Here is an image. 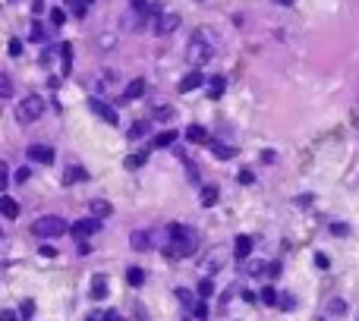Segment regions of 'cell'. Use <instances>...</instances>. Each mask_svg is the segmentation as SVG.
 Wrapping results in <instances>:
<instances>
[{
  "mask_svg": "<svg viewBox=\"0 0 359 321\" xmlns=\"http://www.w3.org/2000/svg\"><path fill=\"white\" fill-rule=\"evenodd\" d=\"M214 57V38L208 32H193V38L186 44V63L189 66H205L208 60Z\"/></svg>",
  "mask_w": 359,
  "mask_h": 321,
  "instance_id": "cell-1",
  "label": "cell"
},
{
  "mask_svg": "<svg viewBox=\"0 0 359 321\" xmlns=\"http://www.w3.org/2000/svg\"><path fill=\"white\" fill-rule=\"evenodd\" d=\"M170 255H180V258H189V255H196V249H199V236L183 227V224H170Z\"/></svg>",
  "mask_w": 359,
  "mask_h": 321,
  "instance_id": "cell-2",
  "label": "cell"
},
{
  "mask_svg": "<svg viewBox=\"0 0 359 321\" xmlns=\"http://www.w3.org/2000/svg\"><path fill=\"white\" fill-rule=\"evenodd\" d=\"M35 236H44V240H57V236H63L69 230V224L63 218H57V214H47V218H38L35 221Z\"/></svg>",
  "mask_w": 359,
  "mask_h": 321,
  "instance_id": "cell-3",
  "label": "cell"
},
{
  "mask_svg": "<svg viewBox=\"0 0 359 321\" xmlns=\"http://www.w3.org/2000/svg\"><path fill=\"white\" fill-rule=\"evenodd\" d=\"M41 114H44V101L38 98V94H29V98L19 101V107H16V120L19 123H35Z\"/></svg>",
  "mask_w": 359,
  "mask_h": 321,
  "instance_id": "cell-4",
  "label": "cell"
},
{
  "mask_svg": "<svg viewBox=\"0 0 359 321\" xmlns=\"http://www.w3.org/2000/svg\"><path fill=\"white\" fill-rule=\"evenodd\" d=\"M98 230H101V221L98 218H82V221H76L73 227H69V233H73L76 240H85V236L98 233Z\"/></svg>",
  "mask_w": 359,
  "mask_h": 321,
  "instance_id": "cell-5",
  "label": "cell"
},
{
  "mask_svg": "<svg viewBox=\"0 0 359 321\" xmlns=\"http://www.w3.org/2000/svg\"><path fill=\"white\" fill-rule=\"evenodd\" d=\"M180 26V16L176 13H161L158 19L151 22V29H154V35H170L173 29Z\"/></svg>",
  "mask_w": 359,
  "mask_h": 321,
  "instance_id": "cell-6",
  "label": "cell"
},
{
  "mask_svg": "<svg viewBox=\"0 0 359 321\" xmlns=\"http://www.w3.org/2000/svg\"><path fill=\"white\" fill-rule=\"evenodd\" d=\"M92 111L98 114L104 123H111V126H117V123H120V120H117V111H114L111 104H104L101 98H92Z\"/></svg>",
  "mask_w": 359,
  "mask_h": 321,
  "instance_id": "cell-7",
  "label": "cell"
},
{
  "mask_svg": "<svg viewBox=\"0 0 359 321\" xmlns=\"http://www.w3.org/2000/svg\"><path fill=\"white\" fill-rule=\"evenodd\" d=\"M142 94H145V79H133V82L123 88V98H120V101L129 104V101H139Z\"/></svg>",
  "mask_w": 359,
  "mask_h": 321,
  "instance_id": "cell-8",
  "label": "cell"
},
{
  "mask_svg": "<svg viewBox=\"0 0 359 321\" xmlns=\"http://www.w3.org/2000/svg\"><path fill=\"white\" fill-rule=\"evenodd\" d=\"M29 161H35V164H54V148H47V145H32V148H29Z\"/></svg>",
  "mask_w": 359,
  "mask_h": 321,
  "instance_id": "cell-9",
  "label": "cell"
},
{
  "mask_svg": "<svg viewBox=\"0 0 359 321\" xmlns=\"http://www.w3.org/2000/svg\"><path fill=\"white\" fill-rule=\"evenodd\" d=\"M176 142H180V133H176V129H164V133L154 136L151 148H170V145H176Z\"/></svg>",
  "mask_w": 359,
  "mask_h": 321,
  "instance_id": "cell-10",
  "label": "cell"
},
{
  "mask_svg": "<svg viewBox=\"0 0 359 321\" xmlns=\"http://www.w3.org/2000/svg\"><path fill=\"white\" fill-rule=\"evenodd\" d=\"M202 82H205V76H202V73H186L183 79H180V94H186V91L199 88Z\"/></svg>",
  "mask_w": 359,
  "mask_h": 321,
  "instance_id": "cell-11",
  "label": "cell"
},
{
  "mask_svg": "<svg viewBox=\"0 0 359 321\" xmlns=\"http://www.w3.org/2000/svg\"><path fill=\"white\" fill-rule=\"evenodd\" d=\"M249 252H252V236H236V243H233V255L236 258H249Z\"/></svg>",
  "mask_w": 359,
  "mask_h": 321,
  "instance_id": "cell-12",
  "label": "cell"
},
{
  "mask_svg": "<svg viewBox=\"0 0 359 321\" xmlns=\"http://www.w3.org/2000/svg\"><path fill=\"white\" fill-rule=\"evenodd\" d=\"M186 139L193 142V145H205V142H211V136H208L205 126H189V129H186Z\"/></svg>",
  "mask_w": 359,
  "mask_h": 321,
  "instance_id": "cell-13",
  "label": "cell"
},
{
  "mask_svg": "<svg viewBox=\"0 0 359 321\" xmlns=\"http://www.w3.org/2000/svg\"><path fill=\"white\" fill-rule=\"evenodd\" d=\"M60 73H73V44H60Z\"/></svg>",
  "mask_w": 359,
  "mask_h": 321,
  "instance_id": "cell-14",
  "label": "cell"
},
{
  "mask_svg": "<svg viewBox=\"0 0 359 321\" xmlns=\"http://www.w3.org/2000/svg\"><path fill=\"white\" fill-rule=\"evenodd\" d=\"M0 214H4L7 221H13V218H19V205H16V198H0Z\"/></svg>",
  "mask_w": 359,
  "mask_h": 321,
  "instance_id": "cell-15",
  "label": "cell"
},
{
  "mask_svg": "<svg viewBox=\"0 0 359 321\" xmlns=\"http://www.w3.org/2000/svg\"><path fill=\"white\" fill-rule=\"evenodd\" d=\"M224 88H227V79H224V76H214V79L208 82V98L218 101L221 94H224Z\"/></svg>",
  "mask_w": 359,
  "mask_h": 321,
  "instance_id": "cell-16",
  "label": "cell"
},
{
  "mask_svg": "<svg viewBox=\"0 0 359 321\" xmlns=\"http://www.w3.org/2000/svg\"><path fill=\"white\" fill-rule=\"evenodd\" d=\"M104 293H107V277L95 274L92 277V299H104Z\"/></svg>",
  "mask_w": 359,
  "mask_h": 321,
  "instance_id": "cell-17",
  "label": "cell"
},
{
  "mask_svg": "<svg viewBox=\"0 0 359 321\" xmlns=\"http://www.w3.org/2000/svg\"><path fill=\"white\" fill-rule=\"evenodd\" d=\"M114 208H111V201H104V198H95L92 201V218H98V221H104L107 214H111Z\"/></svg>",
  "mask_w": 359,
  "mask_h": 321,
  "instance_id": "cell-18",
  "label": "cell"
},
{
  "mask_svg": "<svg viewBox=\"0 0 359 321\" xmlns=\"http://www.w3.org/2000/svg\"><path fill=\"white\" fill-rule=\"evenodd\" d=\"M85 170H82V167H76V164H73V167H66V173H63V183L66 186H73V183H82V180H85Z\"/></svg>",
  "mask_w": 359,
  "mask_h": 321,
  "instance_id": "cell-19",
  "label": "cell"
},
{
  "mask_svg": "<svg viewBox=\"0 0 359 321\" xmlns=\"http://www.w3.org/2000/svg\"><path fill=\"white\" fill-rule=\"evenodd\" d=\"M211 151H214V158H221V161H227V158L236 154V148H230L227 142H211Z\"/></svg>",
  "mask_w": 359,
  "mask_h": 321,
  "instance_id": "cell-20",
  "label": "cell"
},
{
  "mask_svg": "<svg viewBox=\"0 0 359 321\" xmlns=\"http://www.w3.org/2000/svg\"><path fill=\"white\" fill-rule=\"evenodd\" d=\"M92 4H95V0H66V7H69V13H73V16H85Z\"/></svg>",
  "mask_w": 359,
  "mask_h": 321,
  "instance_id": "cell-21",
  "label": "cell"
},
{
  "mask_svg": "<svg viewBox=\"0 0 359 321\" xmlns=\"http://www.w3.org/2000/svg\"><path fill=\"white\" fill-rule=\"evenodd\" d=\"M202 205L211 208V205H218V186H202Z\"/></svg>",
  "mask_w": 359,
  "mask_h": 321,
  "instance_id": "cell-22",
  "label": "cell"
},
{
  "mask_svg": "<svg viewBox=\"0 0 359 321\" xmlns=\"http://www.w3.org/2000/svg\"><path fill=\"white\" fill-rule=\"evenodd\" d=\"M145 161H148V151H136V154H129V158L123 161V167H126V170H136V167H142Z\"/></svg>",
  "mask_w": 359,
  "mask_h": 321,
  "instance_id": "cell-23",
  "label": "cell"
},
{
  "mask_svg": "<svg viewBox=\"0 0 359 321\" xmlns=\"http://www.w3.org/2000/svg\"><path fill=\"white\" fill-rule=\"evenodd\" d=\"M176 299H180V305H183L186 312H193V308H196V296L189 293V290H176Z\"/></svg>",
  "mask_w": 359,
  "mask_h": 321,
  "instance_id": "cell-24",
  "label": "cell"
},
{
  "mask_svg": "<svg viewBox=\"0 0 359 321\" xmlns=\"http://www.w3.org/2000/svg\"><path fill=\"white\" fill-rule=\"evenodd\" d=\"M126 280L133 283V287H142V283H145V271H142V268H129L126 271Z\"/></svg>",
  "mask_w": 359,
  "mask_h": 321,
  "instance_id": "cell-25",
  "label": "cell"
},
{
  "mask_svg": "<svg viewBox=\"0 0 359 321\" xmlns=\"http://www.w3.org/2000/svg\"><path fill=\"white\" fill-rule=\"evenodd\" d=\"M10 94H13V79L0 69V98H10Z\"/></svg>",
  "mask_w": 359,
  "mask_h": 321,
  "instance_id": "cell-26",
  "label": "cell"
},
{
  "mask_svg": "<svg viewBox=\"0 0 359 321\" xmlns=\"http://www.w3.org/2000/svg\"><path fill=\"white\" fill-rule=\"evenodd\" d=\"M29 38H32V41H44V38H47V32H44V26H41V22H32V29H29Z\"/></svg>",
  "mask_w": 359,
  "mask_h": 321,
  "instance_id": "cell-27",
  "label": "cell"
},
{
  "mask_svg": "<svg viewBox=\"0 0 359 321\" xmlns=\"http://www.w3.org/2000/svg\"><path fill=\"white\" fill-rule=\"evenodd\" d=\"M211 293H214V283H211V277H202V283H199V296H202V299H208Z\"/></svg>",
  "mask_w": 359,
  "mask_h": 321,
  "instance_id": "cell-28",
  "label": "cell"
},
{
  "mask_svg": "<svg viewBox=\"0 0 359 321\" xmlns=\"http://www.w3.org/2000/svg\"><path fill=\"white\" fill-rule=\"evenodd\" d=\"M261 302H265V305H278V290L265 287V290H261Z\"/></svg>",
  "mask_w": 359,
  "mask_h": 321,
  "instance_id": "cell-29",
  "label": "cell"
},
{
  "mask_svg": "<svg viewBox=\"0 0 359 321\" xmlns=\"http://www.w3.org/2000/svg\"><path fill=\"white\" fill-rule=\"evenodd\" d=\"M145 133H148V123H145V120H139L133 129H129V139H142Z\"/></svg>",
  "mask_w": 359,
  "mask_h": 321,
  "instance_id": "cell-30",
  "label": "cell"
},
{
  "mask_svg": "<svg viewBox=\"0 0 359 321\" xmlns=\"http://www.w3.org/2000/svg\"><path fill=\"white\" fill-rule=\"evenodd\" d=\"M63 19H66V13H63L60 7H54V10H51V26L60 29V26H63Z\"/></svg>",
  "mask_w": 359,
  "mask_h": 321,
  "instance_id": "cell-31",
  "label": "cell"
},
{
  "mask_svg": "<svg viewBox=\"0 0 359 321\" xmlns=\"http://www.w3.org/2000/svg\"><path fill=\"white\" fill-rule=\"evenodd\" d=\"M129 243H133L136 249H148V236L145 233H133V236H129Z\"/></svg>",
  "mask_w": 359,
  "mask_h": 321,
  "instance_id": "cell-32",
  "label": "cell"
},
{
  "mask_svg": "<svg viewBox=\"0 0 359 321\" xmlns=\"http://www.w3.org/2000/svg\"><path fill=\"white\" fill-rule=\"evenodd\" d=\"M173 107H154V120H170Z\"/></svg>",
  "mask_w": 359,
  "mask_h": 321,
  "instance_id": "cell-33",
  "label": "cell"
},
{
  "mask_svg": "<svg viewBox=\"0 0 359 321\" xmlns=\"http://www.w3.org/2000/svg\"><path fill=\"white\" fill-rule=\"evenodd\" d=\"M7 183H10V170H7V164H0V195L7 192Z\"/></svg>",
  "mask_w": 359,
  "mask_h": 321,
  "instance_id": "cell-34",
  "label": "cell"
},
{
  "mask_svg": "<svg viewBox=\"0 0 359 321\" xmlns=\"http://www.w3.org/2000/svg\"><path fill=\"white\" fill-rule=\"evenodd\" d=\"M328 312H331V315H343V312H346V302H343V299H334V302L328 305Z\"/></svg>",
  "mask_w": 359,
  "mask_h": 321,
  "instance_id": "cell-35",
  "label": "cell"
},
{
  "mask_svg": "<svg viewBox=\"0 0 359 321\" xmlns=\"http://www.w3.org/2000/svg\"><path fill=\"white\" fill-rule=\"evenodd\" d=\"M19 315L32 318V315H35V302H32V299H22V305H19Z\"/></svg>",
  "mask_w": 359,
  "mask_h": 321,
  "instance_id": "cell-36",
  "label": "cell"
},
{
  "mask_svg": "<svg viewBox=\"0 0 359 321\" xmlns=\"http://www.w3.org/2000/svg\"><path fill=\"white\" fill-rule=\"evenodd\" d=\"M0 321H19V312H13V308H0Z\"/></svg>",
  "mask_w": 359,
  "mask_h": 321,
  "instance_id": "cell-37",
  "label": "cell"
},
{
  "mask_svg": "<svg viewBox=\"0 0 359 321\" xmlns=\"http://www.w3.org/2000/svg\"><path fill=\"white\" fill-rule=\"evenodd\" d=\"M22 54V41L19 38H10V57H19Z\"/></svg>",
  "mask_w": 359,
  "mask_h": 321,
  "instance_id": "cell-38",
  "label": "cell"
},
{
  "mask_svg": "<svg viewBox=\"0 0 359 321\" xmlns=\"http://www.w3.org/2000/svg\"><path fill=\"white\" fill-rule=\"evenodd\" d=\"M278 305H281V308H293L296 302H293V296H290V293H284V296H278Z\"/></svg>",
  "mask_w": 359,
  "mask_h": 321,
  "instance_id": "cell-39",
  "label": "cell"
},
{
  "mask_svg": "<svg viewBox=\"0 0 359 321\" xmlns=\"http://www.w3.org/2000/svg\"><path fill=\"white\" fill-rule=\"evenodd\" d=\"M239 183H243V186H252V183H255L252 170H239Z\"/></svg>",
  "mask_w": 359,
  "mask_h": 321,
  "instance_id": "cell-40",
  "label": "cell"
},
{
  "mask_svg": "<svg viewBox=\"0 0 359 321\" xmlns=\"http://www.w3.org/2000/svg\"><path fill=\"white\" fill-rule=\"evenodd\" d=\"M193 312H196L202 321H205V318H208V305H205V299H202V302H196V308H193Z\"/></svg>",
  "mask_w": 359,
  "mask_h": 321,
  "instance_id": "cell-41",
  "label": "cell"
},
{
  "mask_svg": "<svg viewBox=\"0 0 359 321\" xmlns=\"http://www.w3.org/2000/svg\"><path fill=\"white\" fill-rule=\"evenodd\" d=\"M76 252H79V255H88V252H92V246H88L85 240H76Z\"/></svg>",
  "mask_w": 359,
  "mask_h": 321,
  "instance_id": "cell-42",
  "label": "cell"
},
{
  "mask_svg": "<svg viewBox=\"0 0 359 321\" xmlns=\"http://www.w3.org/2000/svg\"><path fill=\"white\" fill-rule=\"evenodd\" d=\"M29 176H32V170H29V167H19V170H16V183H26Z\"/></svg>",
  "mask_w": 359,
  "mask_h": 321,
  "instance_id": "cell-43",
  "label": "cell"
},
{
  "mask_svg": "<svg viewBox=\"0 0 359 321\" xmlns=\"http://www.w3.org/2000/svg\"><path fill=\"white\" fill-rule=\"evenodd\" d=\"M265 271H268V277H278L281 274V265H278V261H271V265H265Z\"/></svg>",
  "mask_w": 359,
  "mask_h": 321,
  "instance_id": "cell-44",
  "label": "cell"
},
{
  "mask_svg": "<svg viewBox=\"0 0 359 321\" xmlns=\"http://www.w3.org/2000/svg\"><path fill=\"white\" fill-rule=\"evenodd\" d=\"M331 230L337 233V236H346V233H350V227H346V224H331Z\"/></svg>",
  "mask_w": 359,
  "mask_h": 321,
  "instance_id": "cell-45",
  "label": "cell"
},
{
  "mask_svg": "<svg viewBox=\"0 0 359 321\" xmlns=\"http://www.w3.org/2000/svg\"><path fill=\"white\" fill-rule=\"evenodd\" d=\"M104 321H120V312H117V308H107V312H104Z\"/></svg>",
  "mask_w": 359,
  "mask_h": 321,
  "instance_id": "cell-46",
  "label": "cell"
},
{
  "mask_svg": "<svg viewBox=\"0 0 359 321\" xmlns=\"http://www.w3.org/2000/svg\"><path fill=\"white\" fill-rule=\"evenodd\" d=\"M41 255L51 258V255H57V249H54V246H41Z\"/></svg>",
  "mask_w": 359,
  "mask_h": 321,
  "instance_id": "cell-47",
  "label": "cell"
},
{
  "mask_svg": "<svg viewBox=\"0 0 359 321\" xmlns=\"http://www.w3.org/2000/svg\"><path fill=\"white\" fill-rule=\"evenodd\" d=\"M315 265H318L321 271H325V268H328V258H325V255H315Z\"/></svg>",
  "mask_w": 359,
  "mask_h": 321,
  "instance_id": "cell-48",
  "label": "cell"
},
{
  "mask_svg": "<svg viewBox=\"0 0 359 321\" xmlns=\"http://www.w3.org/2000/svg\"><path fill=\"white\" fill-rule=\"evenodd\" d=\"M88 321H104V312H98V308H95V312L88 315Z\"/></svg>",
  "mask_w": 359,
  "mask_h": 321,
  "instance_id": "cell-49",
  "label": "cell"
},
{
  "mask_svg": "<svg viewBox=\"0 0 359 321\" xmlns=\"http://www.w3.org/2000/svg\"><path fill=\"white\" fill-rule=\"evenodd\" d=\"M32 10H35V13H41V10H44V0H32Z\"/></svg>",
  "mask_w": 359,
  "mask_h": 321,
  "instance_id": "cell-50",
  "label": "cell"
},
{
  "mask_svg": "<svg viewBox=\"0 0 359 321\" xmlns=\"http://www.w3.org/2000/svg\"><path fill=\"white\" fill-rule=\"evenodd\" d=\"M274 4H284V7H290V4H293V0H274Z\"/></svg>",
  "mask_w": 359,
  "mask_h": 321,
  "instance_id": "cell-51",
  "label": "cell"
},
{
  "mask_svg": "<svg viewBox=\"0 0 359 321\" xmlns=\"http://www.w3.org/2000/svg\"><path fill=\"white\" fill-rule=\"evenodd\" d=\"M199 4H202V0H199Z\"/></svg>",
  "mask_w": 359,
  "mask_h": 321,
  "instance_id": "cell-52",
  "label": "cell"
}]
</instances>
